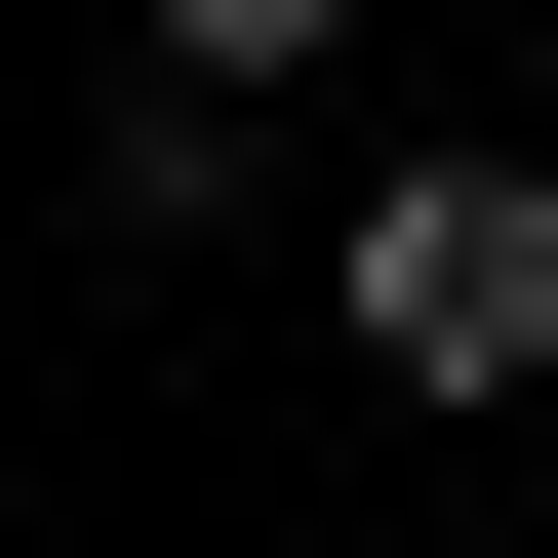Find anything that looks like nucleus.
Listing matches in <instances>:
<instances>
[{
  "mask_svg": "<svg viewBox=\"0 0 558 558\" xmlns=\"http://www.w3.org/2000/svg\"><path fill=\"white\" fill-rule=\"evenodd\" d=\"M360 360L399 399H558V160H360Z\"/></svg>",
  "mask_w": 558,
  "mask_h": 558,
  "instance_id": "f257e3e1",
  "label": "nucleus"
},
{
  "mask_svg": "<svg viewBox=\"0 0 558 558\" xmlns=\"http://www.w3.org/2000/svg\"><path fill=\"white\" fill-rule=\"evenodd\" d=\"M319 40H360V0H160V81L240 120V81H319Z\"/></svg>",
  "mask_w": 558,
  "mask_h": 558,
  "instance_id": "f03ea898",
  "label": "nucleus"
},
{
  "mask_svg": "<svg viewBox=\"0 0 558 558\" xmlns=\"http://www.w3.org/2000/svg\"><path fill=\"white\" fill-rule=\"evenodd\" d=\"M519 160H558V0H519Z\"/></svg>",
  "mask_w": 558,
  "mask_h": 558,
  "instance_id": "7ed1b4c3",
  "label": "nucleus"
}]
</instances>
